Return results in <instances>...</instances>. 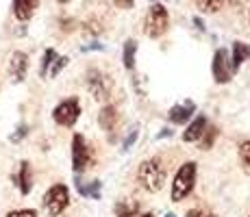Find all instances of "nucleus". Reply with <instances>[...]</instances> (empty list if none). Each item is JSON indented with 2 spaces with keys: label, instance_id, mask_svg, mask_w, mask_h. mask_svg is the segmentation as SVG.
I'll return each mask as SVG.
<instances>
[{
  "label": "nucleus",
  "instance_id": "nucleus-23",
  "mask_svg": "<svg viewBox=\"0 0 250 217\" xmlns=\"http://www.w3.org/2000/svg\"><path fill=\"white\" fill-rule=\"evenodd\" d=\"M65 65H68V59H65V57H59V59H57V63H55V67H52L50 76H57V74H59L61 70H63Z\"/></svg>",
  "mask_w": 250,
  "mask_h": 217
},
{
  "label": "nucleus",
  "instance_id": "nucleus-4",
  "mask_svg": "<svg viewBox=\"0 0 250 217\" xmlns=\"http://www.w3.org/2000/svg\"><path fill=\"white\" fill-rule=\"evenodd\" d=\"M68 204H70V194H68V187H63V185L50 187V189H48V194L44 196V206H46V211L52 217L63 213Z\"/></svg>",
  "mask_w": 250,
  "mask_h": 217
},
{
  "label": "nucleus",
  "instance_id": "nucleus-14",
  "mask_svg": "<svg viewBox=\"0 0 250 217\" xmlns=\"http://www.w3.org/2000/svg\"><path fill=\"white\" fill-rule=\"evenodd\" d=\"M18 185H20V191L24 196L31 191L33 187V176H31V165H28L26 161L20 165V176H18Z\"/></svg>",
  "mask_w": 250,
  "mask_h": 217
},
{
  "label": "nucleus",
  "instance_id": "nucleus-11",
  "mask_svg": "<svg viewBox=\"0 0 250 217\" xmlns=\"http://www.w3.org/2000/svg\"><path fill=\"white\" fill-rule=\"evenodd\" d=\"M118 122H120V115H118V111H115V107H104L100 111L98 124L103 126V130L111 133V130H115V126H118Z\"/></svg>",
  "mask_w": 250,
  "mask_h": 217
},
{
  "label": "nucleus",
  "instance_id": "nucleus-29",
  "mask_svg": "<svg viewBox=\"0 0 250 217\" xmlns=\"http://www.w3.org/2000/svg\"><path fill=\"white\" fill-rule=\"evenodd\" d=\"M166 217H174V215H172V213H167V215H166Z\"/></svg>",
  "mask_w": 250,
  "mask_h": 217
},
{
  "label": "nucleus",
  "instance_id": "nucleus-24",
  "mask_svg": "<svg viewBox=\"0 0 250 217\" xmlns=\"http://www.w3.org/2000/svg\"><path fill=\"white\" fill-rule=\"evenodd\" d=\"M7 217H37V213L31 209H24V211H11Z\"/></svg>",
  "mask_w": 250,
  "mask_h": 217
},
{
  "label": "nucleus",
  "instance_id": "nucleus-16",
  "mask_svg": "<svg viewBox=\"0 0 250 217\" xmlns=\"http://www.w3.org/2000/svg\"><path fill=\"white\" fill-rule=\"evenodd\" d=\"M250 57V46L244 41H237L233 48V67H239Z\"/></svg>",
  "mask_w": 250,
  "mask_h": 217
},
{
  "label": "nucleus",
  "instance_id": "nucleus-6",
  "mask_svg": "<svg viewBox=\"0 0 250 217\" xmlns=\"http://www.w3.org/2000/svg\"><path fill=\"white\" fill-rule=\"evenodd\" d=\"M89 165H91V154H89L87 141L81 135H74V139H72V167L79 174V172H85Z\"/></svg>",
  "mask_w": 250,
  "mask_h": 217
},
{
  "label": "nucleus",
  "instance_id": "nucleus-8",
  "mask_svg": "<svg viewBox=\"0 0 250 217\" xmlns=\"http://www.w3.org/2000/svg\"><path fill=\"white\" fill-rule=\"evenodd\" d=\"M229 52L227 50H218L213 57V76L218 83H229L233 76V67L229 63Z\"/></svg>",
  "mask_w": 250,
  "mask_h": 217
},
{
  "label": "nucleus",
  "instance_id": "nucleus-17",
  "mask_svg": "<svg viewBox=\"0 0 250 217\" xmlns=\"http://www.w3.org/2000/svg\"><path fill=\"white\" fill-rule=\"evenodd\" d=\"M135 55H137V41L128 39L124 43V67H126V70H133V65H135Z\"/></svg>",
  "mask_w": 250,
  "mask_h": 217
},
{
  "label": "nucleus",
  "instance_id": "nucleus-15",
  "mask_svg": "<svg viewBox=\"0 0 250 217\" xmlns=\"http://www.w3.org/2000/svg\"><path fill=\"white\" fill-rule=\"evenodd\" d=\"M139 211V204L133 200H120L115 204V215L118 217H133Z\"/></svg>",
  "mask_w": 250,
  "mask_h": 217
},
{
  "label": "nucleus",
  "instance_id": "nucleus-2",
  "mask_svg": "<svg viewBox=\"0 0 250 217\" xmlns=\"http://www.w3.org/2000/svg\"><path fill=\"white\" fill-rule=\"evenodd\" d=\"M194 182H196V163H185L176 174L174 185H172V200L174 202L185 200L194 189Z\"/></svg>",
  "mask_w": 250,
  "mask_h": 217
},
{
  "label": "nucleus",
  "instance_id": "nucleus-19",
  "mask_svg": "<svg viewBox=\"0 0 250 217\" xmlns=\"http://www.w3.org/2000/svg\"><path fill=\"white\" fill-rule=\"evenodd\" d=\"M196 4L207 13H215L224 4V0H196Z\"/></svg>",
  "mask_w": 250,
  "mask_h": 217
},
{
  "label": "nucleus",
  "instance_id": "nucleus-30",
  "mask_svg": "<svg viewBox=\"0 0 250 217\" xmlns=\"http://www.w3.org/2000/svg\"><path fill=\"white\" fill-rule=\"evenodd\" d=\"M139 217H152V215H139Z\"/></svg>",
  "mask_w": 250,
  "mask_h": 217
},
{
  "label": "nucleus",
  "instance_id": "nucleus-1",
  "mask_svg": "<svg viewBox=\"0 0 250 217\" xmlns=\"http://www.w3.org/2000/svg\"><path fill=\"white\" fill-rule=\"evenodd\" d=\"M139 182H142L144 189L148 191H159L163 189V185H166V167L161 165L159 158H148V161L142 163V167H139Z\"/></svg>",
  "mask_w": 250,
  "mask_h": 217
},
{
  "label": "nucleus",
  "instance_id": "nucleus-25",
  "mask_svg": "<svg viewBox=\"0 0 250 217\" xmlns=\"http://www.w3.org/2000/svg\"><path fill=\"white\" fill-rule=\"evenodd\" d=\"M187 217H215V215L209 213V211H203V209H194L187 213Z\"/></svg>",
  "mask_w": 250,
  "mask_h": 217
},
{
  "label": "nucleus",
  "instance_id": "nucleus-12",
  "mask_svg": "<svg viewBox=\"0 0 250 217\" xmlns=\"http://www.w3.org/2000/svg\"><path fill=\"white\" fill-rule=\"evenodd\" d=\"M196 111L194 102H185V104H176V107L170 109V119L174 124H185L187 119L191 118V113Z\"/></svg>",
  "mask_w": 250,
  "mask_h": 217
},
{
  "label": "nucleus",
  "instance_id": "nucleus-7",
  "mask_svg": "<svg viewBox=\"0 0 250 217\" xmlns=\"http://www.w3.org/2000/svg\"><path fill=\"white\" fill-rule=\"evenodd\" d=\"M79 115H81L79 100L72 98V100H65V102H61L59 107L55 109L52 118H55V122L61 124V126H72V124L79 119Z\"/></svg>",
  "mask_w": 250,
  "mask_h": 217
},
{
  "label": "nucleus",
  "instance_id": "nucleus-13",
  "mask_svg": "<svg viewBox=\"0 0 250 217\" xmlns=\"http://www.w3.org/2000/svg\"><path fill=\"white\" fill-rule=\"evenodd\" d=\"M207 119L205 118H196L194 122L189 124V128L185 130V135H183V139H185V141H198L200 137H203V135L207 133Z\"/></svg>",
  "mask_w": 250,
  "mask_h": 217
},
{
  "label": "nucleus",
  "instance_id": "nucleus-20",
  "mask_svg": "<svg viewBox=\"0 0 250 217\" xmlns=\"http://www.w3.org/2000/svg\"><path fill=\"white\" fill-rule=\"evenodd\" d=\"M55 59H57L55 50H52V48H48L46 55H44V61H42V67H40V74H42V76H46V74H48V67H50V63H52Z\"/></svg>",
  "mask_w": 250,
  "mask_h": 217
},
{
  "label": "nucleus",
  "instance_id": "nucleus-27",
  "mask_svg": "<svg viewBox=\"0 0 250 217\" xmlns=\"http://www.w3.org/2000/svg\"><path fill=\"white\" fill-rule=\"evenodd\" d=\"M24 135H26V128H24V126H22V128H18V133H16V135H13V137H11V139H13V141H20V137H24Z\"/></svg>",
  "mask_w": 250,
  "mask_h": 217
},
{
  "label": "nucleus",
  "instance_id": "nucleus-26",
  "mask_svg": "<svg viewBox=\"0 0 250 217\" xmlns=\"http://www.w3.org/2000/svg\"><path fill=\"white\" fill-rule=\"evenodd\" d=\"M115 4H118L120 9H128V7H133V2H135V0H113Z\"/></svg>",
  "mask_w": 250,
  "mask_h": 217
},
{
  "label": "nucleus",
  "instance_id": "nucleus-21",
  "mask_svg": "<svg viewBox=\"0 0 250 217\" xmlns=\"http://www.w3.org/2000/svg\"><path fill=\"white\" fill-rule=\"evenodd\" d=\"M239 158H242V163H244V170L250 174V141L242 143V148H239Z\"/></svg>",
  "mask_w": 250,
  "mask_h": 217
},
{
  "label": "nucleus",
  "instance_id": "nucleus-3",
  "mask_svg": "<svg viewBox=\"0 0 250 217\" xmlns=\"http://www.w3.org/2000/svg\"><path fill=\"white\" fill-rule=\"evenodd\" d=\"M167 24H170V18H167V9L163 4H152L150 11L146 16V26H144V33L148 37H161L163 33L167 31Z\"/></svg>",
  "mask_w": 250,
  "mask_h": 217
},
{
  "label": "nucleus",
  "instance_id": "nucleus-22",
  "mask_svg": "<svg viewBox=\"0 0 250 217\" xmlns=\"http://www.w3.org/2000/svg\"><path fill=\"white\" fill-rule=\"evenodd\" d=\"M137 135H139V130H137V126H135V128H133V133H128V137L124 139V143H122V150H128V148H131V143H135Z\"/></svg>",
  "mask_w": 250,
  "mask_h": 217
},
{
  "label": "nucleus",
  "instance_id": "nucleus-10",
  "mask_svg": "<svg viewBox=\"0 0 250 217\" xmlns=\"http://www.w3.org/2000/svg\"><path fill=\"white\" fill-rule=\"evenodd\" d=\"M37 4H40V0H13V13L20 22H26L33 18Z\"/></svg>",
  "mask_w": 250,
  "mask_h": 217
},
{
  "label": "nucleus",
  "instance_id": "nucleus-9",
  "mask_svg": "<svg viewBox=\"0 0 250 217\" xmlns=\"http://www.w3.org/2000/svg\"><path fill=\"white\" fill-rule=\"evenodd\" d=\"M28 70V57L24 52H13L11 61H9V74H11L13 83H22Z\"/></svg>",
  "mask_w": 250,
  "mask_h": 217
},
{
  "label": "nucleus",
  "instance_id": "nucleus-5",
  "mask_svg": "<svg viewBox=\"0 0 250 217\" xmlns=\"http://www.w3.org/2000/svg\"><path fill=\"white\" fill-rule=\"evenodd\" d=\"M87 87L96 100H107L111 98L113 91V80L100 70H89L87 72Z\"/></svg>",
  "mask_w": 250,
  "mask_h": 217
},
{
  "label": "nucleus",
  "instance_id": "nucleus-31",
  "mask_svg": "<svg viewBox=\"0 0 250 217\" xmlns=\"http://www.w3.org/2000/svg\"><path fill=\"white\" fill-rule=\"evenodd\" d=\"M59 2H68V0H59Z\"/></svg>",
  "mask_w": 250,
  "mask_h": 217
},
{
  "label": "nucleus",
  "instance_id": "nucleus-18",
  "mask_svg": "<svg viewBox=\"0 0 250 217\" xmlns=\"http://www.w3.org/2000/svg\"><path fill=\"white\" fill-rule=\"evenodd\" d=\"M76 187H79V194L85 196V197H94V200H98L100 197V182L94 180L91 185H81V182H76Z\"/></svg>",
  "mask_w": 250,
  "mask_h": 217
},
{
  "label": "nucleus",
  "instance_id": "nucleus-28",
  "mask_svg": "<svg viewBox=\"0 0 250 217\" xmlns=\"http://www.w3.org/2000/svg\"><path fill=\"white\" fill-rule=\"evenodd\" d=\"M233 2H244V0H233Z\"/></svg>",
  "mask_w": 250,
  "mask_h": 217
}]
</instances>
